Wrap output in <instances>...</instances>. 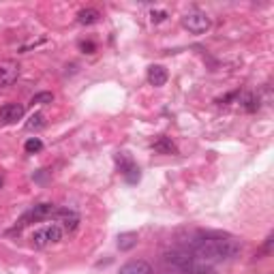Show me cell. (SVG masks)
Instances as JSON below:
<instances>
[{
  "label": "cell",
  "instance_id": "5bb4252c",
  "mask_svg": "<svg viewBox=\"0 0 274 274\" xmlns=\"http://www.w3.org/2000/svg\"><path fill=\"white\" fill-rule=\"evenodd\" d=\"M43 127H45V116H43L41 111L33 114L26 122V131H36V129H43Z\"/></svg>",
  "mask_w": 274,
  "mask_h": 274
},
{
  "label": "cell",
  "instance_id": "8992f818",
  "mask_svg": "<svg viewBox=\"0 0 274 274\" xmlns=\"http://www.w3.org/2000/svg\"><path fill=\"white\" fill-rule=\"evenodd\" d=\"M22 116H24V105L22 103H7V105L0 107V122H4V124L22 120Z\"/></svg>",
  "mask_w": 274,
  "mask_h": 274
},
{
  "label": "cell",
  "instance_id": "ac0fdd59",
  "mask_svg": "<svg viewBox=\"0 0 274 274\" xmlns=\"http://www.w3.org/2000/svg\"><path fill=\"white\" fill-rule=\"evenodd\" d=\"M150 20H152L154 24L165 22V20H167V11H152V13H150Z\"/></svg>",
  "mask_w": 274,
  "mask_h": 274
},
{
  "label": "cell",
  "instance_id": "8fae6325",
  "mask_svg": "<svg viewBox=\"0 0 274 274\" xmlns=\"http://www.w3.org/2000/svg\"><path fill=\"white\" fill-rule=\"evenodd\" d=\"M137 242H139V236H137L135 232H127V234L118 236V248H120L122 253H127V251H131V248H135Z\"/></svg>",
  "mask_w": 274,
  "mask_h": 274
},
{
  "label": "cell",
  "instance_id": "4fadbf2b",
  "mask_svg": "<svg viewBox=\"0 0 274 274\" xmlns=\"http://www.w3.org/2000/svg\"><path fill=\"white\" fill-rule=\"evenodd\" d=\"M152 148H154L157 152H161V154H171V152H176V146H173L171 141L167 139V137H159V139L152 144Z\"/></svg>",
  "mask_w": 274,
  "mask_h": 274
},
{
  "label": "cell",
  "instance_id": "6da1fadb",
  "mask_svg": "<svg viewBox=\"0 0 274 274\" xmlns=\"http://www.w3.org/2000/svg\"><path fill=\"white\" fill-rule=\"evenodd\" d=\"M212 253L214 261L219 259H236L242 253V242L236 238H212Z\"/></svg>",
  "mask_w": 274,
  "mask_h": 274
},
{
  "label": "cell",
  "instance_id": "d6986e66",
  "mask_svg": "<svg viewBox=\"0 0 274 274\" xmlns=\"http://www.w3.org/2000/svg\"><path fill=\"white\" fill-rule=\"evenodd\" d=\"M79 49H84L86 54H95L97 52V45L92 41H82V43H79Z\"/></svg>",
  "mask_w": 274,
  "mask_h": 274
},
{
  "label": "cell",
  "instance_id": "277c9868",
  "mask_svg": "<svg viewBox=\"0 0 274 274\" xmlns=\"http://www.w3.org/2000/svg\"><path fill=\"white\" fill-rule=\"evenodd\" d=\"M52 214H56V206L54 204H36L34 208H30L28 212L22 216V221H20V225H17V227L28 225V221H43V219H47V216H52Z\"/></svg>",
  "mask_w": 274,
  "mask_h": 274
},
{
  "label": "cell",
  "instance_id": "7c38bea8",
  "mask_svg": "<svg viewBox=\"0 0 274 274\" xmlns=\"http://www.w3.org/2000/svg\"><path fill=\"white\" fill-rule=\"evenodd\" d=\"M99 17H101V13H99L97 9H82L77 13V22L82 24V26H90V24L99 22Z\"/></svg>",
  "mask_w": 274,
  "mask_h": 274
},
{
  "label": "cell",
  "instance_id": "3957f363",
  "mask_svg": "<svg viewBox=\"0 0 274 274\" xmlns=\"http://www.w3.org/2000/svg\"><path fill=\"white\" fill-rule=\"evenodd\" d=\"M182 26L193 34H202L210 28V17L199 9H191L189 13L182 15Z\"/></svg>",
  "mask_w": 274,
  "mask_h": 274
},
{
  "label": "cell",
  "instance_id": "ffe728a7",
  "mask_svg": "<svg viewBox=\"0 0 274 274\" xmlns=\"http://www.w3.org/2000/svg\"><path fill=\"white\" fill-rule=\"evenodd\" d=\"M2 184H4V178H2V173H0V189H2Z\"/></svg>",
  "mask_w": 274,
  "mask_h": 274
},
{
  "label": "cell",
  "instance_id": "9c48e42d",
  "mask_svg": "<svg viewBox=\"0 0 274 274\" xmlns=\"http://www.w3.org/2000/svg\"><path fill=\"white\" fill-rule=\"evenodd\" d=\"M60 219V227L62 232H75L77 225H79V214L73 212V210H56Z\"/></svg>",
  "mask_w": 274,
  "mask_h": 274
},
{
  "label": "cell",
  "instance_id": "7a4b0ae2",
  "mask_svg": "<svg viewBox=\"0 0 274 274\" xmlns=\"http://www.w3.org/2000/svg\"><path fill=\"white\" fill-rule=\"evenodd\" d=\"M62 227L58 225V223H52V225H45L41 229H36V232L33 234V238H30V242H33L34 248H45L49 244H56V242L62 240Z\"/></svg>",
  "mask_w": 274,
  "mask_h": 274
},
{
  "label": "cell",
  "instance_id": "52a82bcc",
  "mask_svg": "<svg viewBox=\"0 0 274 274\" xmlns=\"http://www.w3.org/2000/svg\"><path fill=\"white\" fill-rule=\"evenodd\" d=\"M118 163H120V171H122V176H124V180H127L129 184H135L137 180H139V167H137L133 161H129V159H124V154H120L118 157Z\"/></svg>",
  "mask_w": 274,
  "mask_h": 274
},
{
  "label": "cell",
  "instance_id": "9a60e30c",
  "mask_svg": "<svg viewBox=\"0 0 274 274\" xmlns=\"http://www.w3.org/2000/svg\"><path fill=\"white\" fill-rule=\"evenodd\" d=\"M24 150H26L28 154H34V152H41L43 150V141L39 139V137H30V139L24 144Z\"/></svg>",
  "mask_w": 274,
  "mask_h": 274
},
{
  "label": "cell",
  "instance_id": "2e32d148",
  "mask_svg": "<svg viewBox=\"0 0 274 274\" xmlns=\"http://www.w3.org/2000/svg\"><path fill=\"white\" fill-rule=\"evenodd\" d=\"M242 105H244L246 111H257V107H259V99L248 92V95L242 97Z\"/></svg>",
  "mask_w": 274,
  "mask_h": 274
},
{
  "label": "cell",
  "instance_id": "5b68a950",
  "mask_svg": "<svg viewBox=\"0 0 274 274\" xmlns=\"http://www.w3.org/2000/svg\"><path fill=\"white\" fill-rule=\"evenodd\" d=\"M20 77V65L15 60H2L0 62V88H7Z\"/></svg>",
  "mask_w": 274,
  "mask_h": 274
},
{
  "label": "cell",
  "instance_id": "e0dca14e",
  "mask_svg": "<svg viewBox=\"0 0 274 274\" xmlns=\"http://www.w3.org/2000/svg\"><path fill=\"white\" fill-rule=\"evenodd\" d=\"M54 101V95L52 92H39V95H34L33 97V105H47V103H52Z\"/></svg>",
  "mask_w": 274,
  "mask_h": 274
},
{
  "label": "cell",
  "instance_id": "30bf717a",
  "mask_svg": "<svg viewBox=\"0 0 274 274\" xmlns=\"http://www.w3.org/2000/svg\"><path fill=\"white\" fill-rule=\"evenodd\" d=\"M167 68L161 67V65H152L148 67V84L154 86V88H161V86L167 84Z\"/></svg>",
  "mask_w": 274,
  "mask_h": 274
},
{
  "label": "cell",
  "instance_id": "ba28073f",
  "mask_svg": "<svg viewBox=\"0 0 274 274\" xmlns=\"http://www.w3.org/2000/svg\"><path fill=\"white\" fill-rule=\"evenodd\" d=\"M118 274H152V266L144 259H133V261H127L124 266H120Z\"/></svg>",
  "mask_w": 274,
  "mask_h": 274
}]
</instances>
